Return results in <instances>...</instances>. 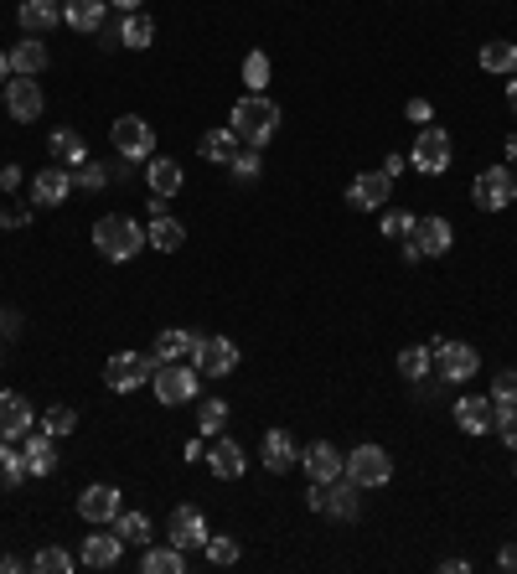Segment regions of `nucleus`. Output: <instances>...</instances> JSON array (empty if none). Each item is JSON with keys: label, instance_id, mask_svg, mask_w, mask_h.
<instances>
[{"label": "nucleus", "instance_id": "nucleus-50", "mask_svg": "<svg viewBox=\"0 0 517 574\" xmlns=\"http://www.w3.org/2000/svg\"><path fill=\"white\" fill-rule=\"evenodd\" d=\"M409 119H414V125H430V119H435V104H430V99H409Z\"/></svg>", "mask_w": 517, "mask_h": 574}, {"label": "nucleus", "instance_id": "nucleus-3", "mask_svg": "<svg viewBox=\"0 0 517 574\" xmlns=\"http://www.w3.org/2000/svg\"><path fill=\"white\" fill-rule=\"evenodd\" d=\"M156 378V357L150 352H114L109 368H104V383L114 388V394H135L140 383Z\"/></svg>", "mask_w": 517, "mask_h": 574}, {"label": "nucleus", "instance_id": "nucleus-30", "mask_svg": "<svg viewBox=\"0 0 517 574\" xmlns=\"http://www.w3.org/2000/svg\"><path fill=\"white\" fill-rule=\"evenodd\" d=\"M21 456H26V471H32V476H52V471H57V450H52V435H47V430H42V435H26Z\"/></svg>", "mask_w": 517, "mask_h": 574}, {"label": "nucleus", "instance_id": "nucleus-19", "mask_svg": "<svg viewBox=\"0 0 517 574\" xmlns=\"http://www.w3.org/2000/svg\"><path fill=\"white\" fill-rule=\"evenodd\" d=\"M32 404H26L21 394H0V440H21L32 435Z\"/></svg>", "mask_w": 517, "mask_h": 574}, {"label": "nucleus", "instance_id": "nucleus-46", "mask_svg": "<svg viewBox=\"0 0 517 574\" xmlns=\"http://www.w3.org/2000/svg\"><path fill=\"white\" fill-rule=\"evenodd\" d=\"M228 166H233L243 181H254V176H259V150H254V145H249V150H238V156H233Z\"/></svg>", "mask_w": 517, "mask_h": 574}, {"label": "nucleus", "instance_id": "nucleus-37", "mask_svg": "<svg viewBox=\"0 0 517 574\" xmlns=\"http://www.w3.org/2000/svg\"><path fill=\"white\" fill-rule=\"evenodd\" d=\"M140 569H145V574H181V569H187V559H181V549L171 543V549H150V554L140 559Z\"/></svg>", "mask_w": 517, "mask_h": 574}, {"label": "nucleus", "instance_id": "nucleus-9", "mask_svg": "<svg viewBox=\"0 0 517 574\" xmlns=\"http://www.w3.org/2000/svg\"><path fill=\"white\" fill-rule=\"evenodd\" d=\"M192 368H197L202 378H228V373L238 368V347H233L228 337H197Z\"/></svg>", "mask_w": 517, "mask_h": 574}, {"label": "nucleus", "instance_id": "nucleus-23", "mask_svg": "<svg viewBox=\"0 0 517 574\" xmlns=\"http://www.w3.org/2000/svg\"><path fill=\"white\" fill-rule=\"evenodd\" d=\"M16 21H21V32H52L57 21H63V6L57 0H21V11H16Z\"/></svg>", "mask_w": 517, "mask_h": 574}, {"label": "nucleus", "instance_id": "nucleus-32", "mask_svg": "<svg viewBox=\"0 0 517 574\" xmlns=\"http://www.w3.org/2000/svg\"><path fill=\"white\" fill-rule=\"evenodd\" d=\"M119 42H125V47H150V42H156V21H150L145 11H125V26H119Z\"/></svg>", "mask_w": 517, "mask_h": 574}, {"label": "nucleus", "instance_id": "nucleus-34", "mask_svg": "<svg viewBox=\"0 0 517 574\" xmlns=\"http://www.w3.org/2000/svg\"><path fill=\"white\" fill-rule=\"evenodd\" d=\"M233 145H238V135H233V130H207V135L197 140V150H202V161H218V166H228V161L238 156Z\"/></svg>", "mask_w": 517, "mask_h": 574}, {"label": "nucleus", "instance_id": "nucleus-12", "mask_svg": "<svg viewBox=\"0 0 517 574\" xmlns=\"http://www.w3.org/2000/svg\"><path fill=\"white\" fill-rule=\"evenodd\" d=\"M300 466L311 471V481H337V476H347V456H342L331 440H316V445L300 450Z\"/></svg>", "mask_w": 517, "mask_h": 574}, {"label": "nucleus", "instance_id": "nucleus-49", "mask_svg": "<svg viewBox=\"0 0 517 574\" xmlns=\"http://www.w3.org/2000/svg\"><path fill=\"white\" fill-rule=\"evenodd\" d=\"M26 223H32L26 207H0V228H26Z\"/></svg>", "mask_w": 517, "mask_h": 574}, {"label": "nucleus", "instance_id": "nucleus-42", "mask_svg": "<svg viewBox=\"0 0 517 574\" xmlns=\"http://www.w3.org/2000/svg\"><path fill=\"white\" fill-rule=\"evenodd\" d=\"M492 404H497V409H512V404H517V373H512V368H502V373L492 378Z\"/></svg>", "mask_w": 517, "mask_h": 574}, {"label": "nucleus", "instance_id": "nucleus-5", "mask_svg": "<svg viewBox=\"0 0 517 574\" xmlns=\"http://www.w3.org/2000/svg\"><path fill=\"white\" fill-rule=\"evenodd\" d=\"M156 399L166 404V409H176V404H187L192 394H197V383H202V373L197 368H187V362H156Z\"/></svg>", "mask_w": 517, "mask_h": 574}, {"label": "nucleus", "instance_id": "nucleus-1", "mask_svg": "<svg viewBox=\"0 0 517 574\" xmlns=\"http://www.w3.org/2000/svg\"><path fill=\"white\" fill-rule=\"evenodd\" d=\"M228 130L243 140V145H269L275 140V130H280V104H269L264 94H249V99H238L233 104V114H228Z\"/></svg>", "mask_w": 517, "mask_h": 574}, {"label": "nucleus", "instance_id": "nucleus-45", "mask_svg": "<svg viewBox=\"0 0 517 574\" xmlns=\"http://www.w3.org/2000/svg\"><path fill=\"white\" fill-rule=\"evenodd\" d=\"M104 181H109V176H104V166H88V161H83V166H73V187H88V192H99Z\"/></svg>", "mask_w": 517, "mask_h": 574}, {"label": "nucleus", "instance_id": "nucleus-17", "mask_svg": "<svg viewBox=\"0 0 517 574\" xmlns=\"http://www.w3.org/2000/svg\"><path fill=\"white\" fill-rule=\"evenodd\" d=\"M171 543H176L181 554L202 549V543H207V518H202L197 507H176V512H171Z\"/></svg>", "mask_w": 517, "mask_h": 574}, {"label": "nucleus", "instance_id": "nucleus-22", "mask_svg": "<svg viewBox=\"0 0 517 574\" xmlns=\"http://www.w3.org/2000/svg\"><path fill=\"white\" fill-rule=\"evenodd\" d=\"M119 554H125L119 533H88V538H83V564H88V569H114Z\"/></svg>", "mask_w": 517, "mask_h": 574}, {"label": "nucleus", "instance_id": "nucleus-56", "mask_svg": "<svg viewBox=\"0 0 517 574\" xmlns=\"http://www.w3.org/2000/svg\"><path fill=\"white\" fill-rule=\"evenodd\" d=\"M109 6H119V11H140V0H109Z\"/></svg>", "mask_w": 517, "mask_h": 574}, {"label": "nucleus", "instance_id": "nucleus-55", "mask_svg": "<svg viewBox=\"0 0 517 574\" xmlns=\"http://www.w3.org/2000/svg\"><path fill=\"white\" fill-rule=\"evenodd\" d=\"M6 78H11V57H6V52H0V83H6Z\"/></svg>", "mask_w": 517, "mask_h": 574}, {"label": "nucleus", "instance_id": "nucleus-10", "mask_svg": "<svg viewBox=\"0 0 517 574\" xmlns=\"http://www.w3.org/2000/svg\"><path fill=\"white\" fill-rule=\"evenodd\" d=\"M409 166H414V171H424V176H440V171L450 166V135H445L440 125H424V135L414 140Z\"/></svg>", "mask_w": 517, "mask_h": 574}, {"label": "nucleus", "instance_id": "nucleus-29", "mask_svg": "<svg viewBox=\"0 0 517 574\" xmlns=\"http://www.w3.org/2000/svg\"><path fill=\"white\" fill-rule=\"evenodd\" d=\"M104 6H109V0H68L63 21L73 26V32H99V26H104Z\"/></svg>", "mask_w": 517, "mask_h": 574}, {"label": "nucleus", "instance_id": "nucleus-20", "mask_svg": "<svg viewBox=\"0 0 517 574\" xmlns=\"http://www.w3.org/2000/svg\"><path fill=\"white\" fill-rule=\"evenodd\" d=\"M321 487H326V507H321L326 518H342V523H347V518H357V492H362V487H357L352 476H337V481H321Z\"/></svg>", "mask_w": 517, "mask_h": 574}, {"label": "nucleus", "instance_id": "nucleus-15", "mask_svg": "<svg viewBox=\"0 0 517 574\" xmlns=\"http://www.w3.org/2000/svg\"><path fill=\"white\" fill-rule=\"evenodd\" d=\"M207 466L218 481H238L243 466H249V456H243V445L228 440V435H212V450H207Z\"/></svg>", "mask_w": 517, "mask_h": 574}, {"label": "nucleus", "instance_id": "nucleus-57", "mask_svg": "<svg viewBox=\"0 0 517 574\" xmlns=\"http://www.w3.org/2000/svg\"><path fill=\"white\" fill-rule=\"evenodd\" d=\"M507 161H512V166H517V135H512V140H507Z\"/></svg>", "mask_w": 517, "mask_h": 574}, {"label": "nucleus", "instance_id": "nucleus-8", "mask_svg": "<svg viewBox=\"0 0 517 574\" xmlns=\"http://www.w3.org/2000/svg\"><path fill=\"white\" fill-rule=\"evenodd\" d=\"M471 197H476V207H486V213H502V207H512V197H517V181H512L507 166H486L471 181Z\"/></svg>", "mask_w": 517, "mask_h": 574}, {"label": "nucleus", "instance_id": "nucleus-54", "mask_svg": "<svg viewBox=\"0 0 517 574\" xmlns=\"http://www.w3.org/2000/svg\"><path fill=\"white\" fill-rule=\"evenodd\" d=\"M507 104H512V109H517V73H512V78H507Z\"/></svg>", "mask_w": 517, "mask_h": 574}, {"label": "nucleus", "instance_id": "nucleus-52", "mask_svg": "<svg viewBox=\"0 0 517 574\" xmlns=\"http://www.w3.org/2000/svg\"><path fill=\"white\" fill-rule=\"evenodd\" d=\"M497 564H502V569H517V543H507V549L497 554Z\"/></svg>", "mask_w": 517, "mask_h": 574}, {"label": "nucleus", "instance_id": "nucleus-36", "mask_svg": "<svg viewBox=\"0 0 517 574\" xmlns=\"http://www.w3.org/2000/svg\"><path fill=\"white\" fill-rule=\"evenodd\" d=\"M150 244H156V249H166V254H176L181 244H187V228H181L176 218H166V213H156V223H150Z\"/></svg>", "mask_w": 517, "mask_h": 574}, {"label": "nucleus", "instance_id": "nucleus-40", "mask_svg": "<svg viewBox=\"0 0 517 574\" xmlns=\"http://www.w3.org/2000/svg\"><path fill=\"white\" fill-rule=\"evenodd\" d=\"M42 430H47V435H73V430H78V409L52 404V409L42 414Z\"/></svg>", "mask_w": 517, "mask_h": 574}, {"label": "nucleus", "instance_id": "nucleus-6", "mask_svg": "<svg viewBox=\"0 0 517 574\" xmlns=\"http://www.w3.org/2000/svg\"><path fill=\"white\" fill-rule=\"evenodd\" d=\"M347 476L357 481V487H388L393 481V456L383 445H357L347 456Z\"/></svg>", "mask_w": 517, "mask_h": 574}, {"label": "nucleus", "instance_id": "nucleus-43", "mask_svg": "<svg viewBox=\"0 0 517 574\" xmlns=\"http://www.w3.org/2000/svg\"><path fill=\"white\" fill-rule=\"evenodd\" d=\"M197 425H202V435H223V425H228V404H223V399H207Z\"/></svg>", "mask_w": 517, "mask_h": 574}, {"label": "nucleus", "instance_id": "nucleus-53", "mask_svg": "<svg viewBox=\"0 0 517 574\" xmlns=\"http://www.w3.org/2000/svg\"><path fill=\"white\" fill-rule=\"evenodd\" d=\"M21 569V559H11V554H0V574H16Z\"/></svg>", "mask_w": 517, "mask_h": 574}, {"label": "nucleus", "instance_id": "nucleus-41", "mask_svg": "<svg viewBox=\"0 0 517 574\" xmlns=\"http://www.w3.org/2000/svg\"><path fill=\"white\" fill-rule=\"evenodd\" d=\"M202 554H207V564H238V554H243V549H238V538H223V533L212 538V533H207Z\"/></svg>", "mask_w": 517, "mask_h": 574}, {"label": "nucleus", "instance_id": "nucleus-33", "mask_svg": "<svg viewBox=\"0 0 517 574\" xmlns=\"http://www.w3.org/2000/svg\"><path fill=\"white\" fill-rule=\"evenodd\" d=\"M32 476L26 471V456L11 445V440H0V492H11V487H21V481Z\"/></svg>", "mask_w": 517, "mask_h": 574}, {"label": "nucleus", "instance_id": "nucleus-31", "mask_svg": "<svg viewBox=\"0 0 517 574\" xmlns=\"http://www.w3.org/2000/svg\"><path fill=\"white\" fill-rule=\"evenodd\" d=\"M114 533H119V543L145 549V543H150V518H145V512H125V507H119L114 512Z\"/></svg>", "mask_w": 517, "mask_h": 574}, {"label": "nucleus", "instance_id": "nucleus-4", "mask_svg": "<svg viewBox=\"0 0 517 574\" xmlns=\"http://www.w3.org/2000/svg\"><path fill=\"white\" fill-rule=\"evenodd\" d=\"M109 140H114V150H119L125 161H150V156H156V130H150L140 114H119L114 130H109Z\"/></svg>", "mask_w": 517, "mask_h": 574}, {"label": "nucleus", "instance_id": "nucleus-48", "mask_svg": "<svg viewBox=\"0 0 517 574\" xmlns=\"http://www.w3.org/2000/svg\"><path fill=\"white\" fill-rule=\"evenodd\" d=\"M383 233H388V238H409V233H414V218H409V213H383Z\"/></svg>", "mask_w": 517, "mask_h": 574}, {"label": "nucleus", "instance_id": "nucleus-44", "mask_svg": "<svg viewBox=\"0 0 517 574\" xmlns=\"http://www.w3.org/2000/svg\"><path fill=\"white\" fill-rule=\"evenodd\" d=\"M32 569H42V574H73V559H68L63 549H42V554L32 559Z\"/></svg>", "mask_w": 517, "mask_h": 574}, {"label": "nucleus", "instance_id": "nucleus-7", "mask_svg": "<svg viewBox=\"0 0 517 574\" xmlns=\"http://www.w3.org/2000/svg\"><path fill=\"white\" fill-rule=\"evenodd\" d=\"M404 259H440L450 244H455V233H450V223L445 218H414V233L404 238Z\"/></svg>", "mask_w": 517, "mask_h": 574}, {"label": "nucleus", "instance_id": "nucleus-38", "mask_svg": "<svg viewBox=\"0 0 517 574\" xmlns=\"http://www.w3.org/2000/svg\"><path fill=\"white\" fill-rule=\"evenodd\" d=\"M430 368H435V352H424V347H404V352H399V373H404L409 383H419Z\"/></svg>", "mask_w": 517, "mask_h": 574}, {"label": "nucleus", "instance_id": "nucleus-16", "mask_svg": "<svg viewBox=\"0 0 517 574\" xmlns=\"http://www.w3.org/2000/svg\"><path fill=\"white\" fill-rule=\"evenodd\" d=\"M78 512H83V523H114V512H119V492L109 487V481H94L83 497H78Z\"/></svg>", "mask_w": 517, "mask_h": 574}, {"label": "nucleus", "instance_id": "nucleus-51", "mask_svg": "<svg viewBox=\"0 0 517 574\" xmlns=\"http://www.w3.org/2000/svg\"><path fill=\"white\" fill-rule=\"evenodd\" d=\"M0 187L16 192V187H21V166H0Z\"/></svg>", "mask_w": 517, "mask_h": 574}, {"label": "nucleus", "instance_id": "nucleus-26", "mask_svg": "<svg viewBox=\"0 0 517 574\" xmlns=\"http://www.w3.org/2000/svg\"><path fill=\"white\" fill-rule=\"evenodd\" d=\"M6 57H11V73H21V78H37V73L47 68V47H42L32 32H26V42H16Z\"/></svg>", "mask_w": 517, "mask_h": 574}, {"label": "nucleus", "instance_id": "nucleus-35", "mask_svg": "<svg viewBox=\"0 0 517 574\" xmlns=\"http://www.w3.org/2000/svg\"><path fill=\"white\" fill-rule=\"evenodd\" d=\"M481 68L512 78V73H517V42H486V47H481Z\"/></svg>", "mask_w": 517, "mask_h": 574}, {"label": "nucleus", "instance_id": "nucleus-47", "mask_svg": "<svg viewBox=\"0 0 517 574\" xmlns=\"http://www.w3.org/2000/svg\"><path fill=\"white\" fill-rule=\"evenodd\" d=\"M492 430H497L512 450H517V404H512V409H497V425H492Z\"/></svg>", "mask_w": 517, "mask_h": 574}, {"label": "nucleus", "instance_id": "nucleus-25", "mask_svg": "<svg viewBox=\"0 0 517 574\" xmlns=\"http://www.w3.org/2000/svg\"><path fill=\"white\" fill-rule=\"evenodd\" d=\"M145 181H150V192H156V197H176V192H181V181H187V176H181V166H176L171 156H150Z\"/></svg>", "mask_w": 517, "mask_h": 574}, {"label": "nucleus", "instance_id": "nucleus-28", "mask_svg": "<svg viewBox=\"0 0 517 574\" xmlns=\"http://www.w3.org/2000/svg\"><path fill=\"white\" fill-rule=\"evenodd\" d=\"M295 461H300V450H295V440H290L285 430H269V435H264V466H269V471L280 476V471H290Z\"/></svg>", "mask_w": 517, "mask_h": 574}, {"label": "nucleus", "instance_id": "nucleus-24", "mask_svg": "<svg viewBox=\"0 0 517 574\" xmlns=\"http://www.w3.org/2000/svg\"><path fill=\"white\" fill-rule=\"evenodd\" d=\"M192 347H197V337L192 331H181V326H166V331H156V362H192Z\"/></svg>", "mask_w": 517, "mask_h": 574}, {"label": "nucleus", "instance_id": "nucleus-18", "mask_svg": "<svg viewBox=\"0 0 517 574\" xmlns=\"http://www.w3.org/2000/svg\"><path fill=\"white\" fill-rule=\"evenodd\" d=\"M68 192H73V171L52 161V166H47V171L32 181V207H57V202H63Z\"/></svg>", "mask_w": 517, "mask_h": 574}, {"label": "nucleus", "instance_id": "nucleus-27", "mask_svg": "<svg viewBox=\"0 0 517 574\" xmlns=\"http://www.w3.org/2000/svg\"><path fill=\"white\" fill-rule=\"evenodd\" d=\"M47 150H52V161L57 166H83L88 161V145H83V135L78 130H52V140H47Z\"/></svg>", "mask_w": 517, "mask_h": 574}, {"label": "nucleus", "instance_id": "nucleus-14", "mask_svg": "<svg viewBox=\"0 0 517 574\" xmlns=\"http://www.w3.org/2000/svg\"><path fill=\"white\" fill-rule=\"evenodd\" d=\"M388 197H393V176H383V171H362L352 187H347V202L362 207V213H373V207H388Z\"/></svg>", "mask_w": 517, "mask_h": 574}, {"label": "nucleus", "instance_id": "nucleus-11", "mask_svg": "<svg viewBox=\"0 0 517 574\" xmlns=\"http://www.w3.org/2000/svg\"><path fill=\"white\" fill-rule=\"evenodd\" d=\"M435 368H440L445 383H466V378H476L481 357H476V347H466V342H435Z\"/></svg>", "mask_w": 517, "mask_h": 574}, {"label": "nucleus", "instance_id": "nucleus-2", "mask_svg": "<svg viewBox=\"0 0 517 574\" xmlns=\"http://www.w3.org/2000/svg\"><path fill=\"white\" fill-rule=\"evenodd\" d=\"M94 249H99L109 264H125V259H135V254L145 249V228H140L135 218H125V213H109V218L94 223Z\"/></svg>", "mask_w": 517, "mask_h": 574}, {"label": "nucleus", "instance_id": "nucleus-21", "mask_svg": "<svg viewBox=\"0 0 517 574\" xmlns=\"http://www.w3.org/2000/svg\"><path fill=\"white\" fill-rule=\"evenodd\" d=\"M455 425H461L466 435H486L497 425V404H492V394L486 399H461L455 404Z\"/></svg>", "mask_w": 517, "mask_h": 574}, {"label": "nucleus", "instance_id": "nucleus-39", "mask_svg": "<svg viewBox=\"0 0 517 574\" xmlns=\"http://www.w3.org/2000/svg\"><path fill=\"white\" fill-rule=\"evenodd\" d=\"M243 83H249V94H264V88H269V57L264 52L243 57Z\"/></svg>", "mask_w": 517, "mask_h": 574}, {"label": "nucleus", "instance_id": "nucleus-13", "mask_svg": "<svg viewBox=\"0 0 517 574\" xmlns=\"http://www.w3.org/2000/svg\"><path fill=\"white\" fill-rule=\"evenodd\" d=\"M0 99H6L11 119H21V125H32V119H42V88L32 78H11V88H0Z\"/></svg>", "mask_w": 517, "mask_h": 574}]
</instances>
